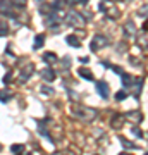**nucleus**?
<instances>
[{"mask_svg":"<svg viewBox=\"0 0 148 155\" xmlns=\"http://www.w3.org/2000/svg\"><path fill=\"white\" fill-rule=\"evenodd\" d=\"M14 4H17L19 7H24L26 5V0H14Z\"/></svg>","mask_w":148,"mask_h":155,"instance_id":"23","label":"nucleus"},{"mask_svg":"<svg viewBox=\"0 0 148 155\" xmlns=\"http://www.w3.org/2000/svg\"><path fill=\"white\" fill-rule=\"evenodd\" d=\"M67 21L71 22V24H74V26H81L83 22H84V19H83L77 12H69V14H67Z\"/></svg>","mask_w":148,"mask_h":155,"instance_id":"3","label":"nucleus"},{"mask_svg":"<svg viewBox=\"0 0 148 155\" xmlns=\"http://www.w3.org/2000/svg\"><path fill=\"white\" fill-rule=\"evenodd\" d=\"M66 41H67L69 45H72V47H81V41H79V40L74 36V35H69V36L66 38Z\"/></svg>","mask_w":148,"mask_h":155,"instance_id":"12","label":"nucleus"},{"mask_svg":"<svg viewBox=\"0 0 148 155\" xmlns=\"http://www.w3.org/2000/svg\"><path fill=\"white\" fill-rule=\"evenodd\" d=\"M79 2H81V4H88V0H79Z\"/></svg>","mask_w":148,"mask_h":155,"instance_id":"27","label":"nucleus"},{"mask_svg":"<svg viewBox=\"0 0 148 155\" xmlns=\"http://www.w3.org/2000/svg\"><path fill=\"white\" fill-rule=\"evenodd\" d=\"M41 78H43L45 81L52 83V81L55 79V71H52L50 67H47V69H43V71H41Z\"/></svg>","mask_w":148,"mask_h":155,"instance_id":"6","label":"nucleus"},{"mask_svg":"<svg viewBox=\"0 0 148 155\" xmlns=\"http://www.w3.org/2000/svg\"><path fill=\"white\" fill-rule=\"evenodd\" d=\"M71 112L74 116H77L79 119H86V121H91L97 117L98 112L95 109H90V107H84V105H72L71 107Z\"/></svg>","mask_w":148,"mask_h":155,"instance_id":"1","label":"nucleus"},{"mask_svg":"<svg viewBox=\"0 0 148 155\" xmlns=\"http://www.w3.org/2000/svg\"><path fill=\"white\" fill-rule=\"evenodd\" d=\"M7 33H9V22L0 21V36H5Z\"/></svg>","mask_w":148,"mask_h":155,"instance_id":"14","label":"nucleus"},{"mask_svg":"<svg viewBox=\"0 0 148 155\" xmlns=\"http://www.w3.org/2000/svg\"><path fill=\"white\" fill-rule=\"evenodd\" d=\"M33 72H35V66H33V64H28V66L21 71V74H19V78H21L22 83H24V81H28V79H29V76H31Z\"/></svg>","mask_w":148,"mask_h":155,"instance_id":"4","label":"nucleus"},{"mask_svg":"<svg viewBox=\"0 0 148 155\" xmlns=\"http://www.w3.org/2000/svg\"><path fill=\"white\" fill-rule=\"evenodd\" d=\"M11 79H12V72H7L4 76V83H11Z\"/></svg>","mask_w":148,"mask_h":155,"instance_id":"19","label":"nucleus"},{"mask_svg":"<svg viewBox=\"0 0 148 155\" xmlns=\"http://www.w3.org/2000/svg\"><path fill=\"white\" fill-rule=\"evenodd\" d=\"M138 14H140V16H143V17H145V16H146V5H145V7H143V9H141V11H140V12H138Z\"/></svg>","mask_w":148,"mask_h":155,"instance_id":"24","label":"nucleus"},{"mask_svg":"<svg viewBox=\"0 0 148 155\" xmlns=\"http://www.w3.org/2000/svg\"><path fill=\"white\" fill-rule=\"evenodd\" d=\"M112 71L117 72V74H124V72H122V67H117V66H112Z\"/></svg>","mask_w":148,"mask_h":155,"instance_id":"22","label":"nucleus"},{"mask_svg":"<svg viewBox=\"0 0 148 155\" xmlns=\"http://www.w3.org/2000/svg\"><path fill=\"white\" fill-rule=\"evenodd\" d=\"M145 155H146V153H145Z\"/></svg>","mask_w":148,"mask_h":155,"instance_id":"30","label":"nucleus"},{"mask_svg":"<svg viewBox=\"0 0 148 155\" xmlns=\"http://www.w3.org/2000/svg\"><path fill=\"white\" fill-rule=\"evenodd\" d=\"M43 43H45V35H36V40H35L33 48L35 50H40L41 47H43Z\"/></svg>","mask_w":148,"mask_h":155,"instance_id":"9","label":"nucleus"},{"mask_svg":"<svg viewBox=\"0 0 148 155\" xmlns=\"http://www.w3.org/2000/svg\"><path fill=\"white\" fill-rule=\"evenodd\" d=\"M119 140H121V143L124 145V148H129V150H136V148H140V147H136V145L133 143V141H127V140H124L122 136H119Z\"/></svg>","mask_w":148,"mask_h":155,"instance_id":"11","label":"nucleus"},{"mask_svg":"<svg viewBox=\"0 0 148 155\" xmlns=\"http://www.w3.org/2000/svg\"><path fill=\"white\" fill-rule=\"evenodd\" d=\"M133 81H134L133 76H129V74H122V84H124V86H131Z\"/></svg>","mask_w":148,"mask_h":155,"instance_id":"15","label":"nucleus"},{"mask_svg":"<svg viewBox=\"0 0 148 155\" xmlns=\"http://www.w3.org/2000/svg\"><path fill=\"white\" fill-rule=\"evenodd\" d=\"M121 155H127V153H121Z\"/></svg>","mask_w":148,"mask_h":155,"instance_id":"28","label":"nucleus"},{"mask_svg":"<svg viewBox=\"0 0 148 155\" xmlns=\"http://www.w3.org/2000/svg\"><path fill=\"white\" fill-rule=\"evenodd\" d=\"M126 31H129V33H134V24H133L131 21H129V24L126 26Z\"/></svg>","mask_w":148,"mask_h":155,"instance_id":"21","label":"nucleus"},{"mask_svg":"<svg viewBox=\"0 0 148 155\" xmlns=\"http://www.w3.org/2000/svg\"><path fill=\"white\" fill-rule=\"evenodd\" d=\"M43 61L47 62V64H55V62L59 61V57L55 55L54 52H45L43 54Z\"/></svg>","mask_w":148,"mask_h":155,"instance_id":"8","label":"nucleus"},{"mask_svg":"<svg viewBox=\"0 0 148 155\" xmlns=\"http://www.w3.org/2000/svg\"><path fill=\"white\" fill-rule=\"evenodd\" d=\"M97 90H98V95L104 100L109 98V84L105 83V81H98V83H97Z\"/></svg>","mask_w":148,"mask_h":155,"instance_id":"2","label":"nucleus"},{"mask_svg":"<svg viewBox=\"0 0 148 155\" xmlns=\"http://www.w3.org/2000/svg\"><path fill=\"white\" fill-rule=\"evenodd\" d=\"M67 4H77V2H79V0H66Z\"/></svg>","mask_w":148,"mask_h":155,"instance_id":"26","label":"nucleus"},{"mask_svg":"<svg viewBox=\"0 0 148 155\" xmlns=\"http://www.w3.org/2000/svg\"><path fill=\"white\" fill-rule=\"evenodd\" d=\"M41 91H43V93H47V95H52V93H54V90L50 88V86H43V88H41Z\"/></svg>","mask_w":148,"mask_h":155,"instance_id":"18","label":"nucleus"},{"mask_svg":"<svg viewBox=\"0 0 148 155\" xmlns=\"http://www.w3.org/2000/svg\"><path fill=\"white\" fill-rule=\"evenodd\" d=\"M104 45H107V38L102 36V35H97L90 47H91V50H98V47H104Z\"/></svg>","mask_w":148,"mask_h":155,"instance_id":"5","label":"nucleus"},{"mask_svg":"<svg viewBox=\"0 0 148 155\" xmlns=\"http://www.w3.org/2000/svg\"><path fill=\"white\" fill-rule=\"evenodd\" d=\"M122 124H124V119H122V116H115L114 119H112V126H114L115 129H119Z\"/></svg>","mask_w":148,"mask_h":155,"instance_id":"13","label":"nucleus"},{"mask_svg":"<svg viewBox=\"0 0 148 155\" xmlns=\"http://www.w3.org/2000/svg\"><path fill=\"white\" fill-rule=\"evenodd\" d=\"M98 9H100L102 12H107V7H105V4H104V2H102V4L98 5Z\"/></svg>","mask_w":148,"mask_h":155,"instance_id":"25","label":"nucleus"},{"mask_svg":"<svg viewBox=\"0 0 148 155\" xmlns=\"http://www.w3.org/2000/svg\"><path fill=\"white\" fill-rule=\"evenodd\" d=\"M77 74L81 78H84V79H88V81H93L95 78H93V72L90 71V69H84V67H79L77 69Z\"/></svg>","mask_w":148,"mask_h":155,"instance_id":"7","label":"nucleus"},{"mask_svg":"<svg viewBox=\"0 0 148 155\" xmlns=\"http://www.w3.org/2000/svg\"><path fill=\"white\" fill-rule=\"evenodd\" d=\"M126 97H127V91H119V93L115 95V98L119 100V102H121V100H124Z\"/></svg>","mask_w":148,"mask_h":155,"instance_id":"17","label":"nucleus"},{"mask_svg":"<svg viewBox=\"0 0 148 155\" xmlns=\"http://www.w3.org/2000/svg\"><path fill=\"white\" fill-rule=\"evenodd\" d=\"M11 98H12V93L9 91V90H4V91H0V102L7 104V102H9Z\"/></svg>","mask_w":148,"mask_h":155,"instance_id":"10","label":"nucleus"},{"mask_svg":"<svg viewBox=\"0 0 148 155\" xmlns=\"http://www.w3.org/2000/svg\"><path fill=\"white\" fill-rule=\"evenodd\" d=\"M0 150H2V147H0Z\"/></svg>","mask_w":148,"mask_h":155,"instance_id":"29","label":"nucleus"},{"mask_svg":"<svg viewBox=\"0 0 148 155\" xmlns=\"http://www.w3.org/2000/svg\"><path fill=\"white\" fill-rule=\"evenodd\" d=\"M11 150H12V153H21V152H24V145H12L11 147Z\"/></svg>","mask_w":148,"mask_h":155,"instance_id":"16","label":"nucleus"},{"mask_svg":"<svg viewBox=\"0 0 148 155\" xmlns=\"http://www.w3.org/2000/svg\"><path fill=\"white\" fill-rule=\"evenodd\" d=\"M133 133L136 134L138 138H143V131H141V129H138V127H134V129H133Z\"/></svg>","mask_w":148,"mask_h":155,"instance_id":"20","label":"nucleus"}]
</instances>
